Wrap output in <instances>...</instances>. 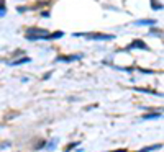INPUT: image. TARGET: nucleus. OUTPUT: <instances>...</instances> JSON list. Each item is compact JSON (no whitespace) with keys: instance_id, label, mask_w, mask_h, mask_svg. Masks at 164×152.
<instances>
[{"instance_id":"dca6fc26","label":"nucleus","mask_w":164,"mask_h":152,"mask_svg":"<svg viewBox=\"0 0 164 152\" xmlns=\"http://www.w3.org/2000/svg\"><path fill=\"white\" fill-rule=\"evenodd\" d=\"M51 74H53V72H48V74H46V75H44V77H43V79H44V80H48V79H49V77H51Z\"/></svg>"},{"instance_id":"a211bd4d","label":"nucleus","mask_w":164,"mask_h":152,"mask_svg":"<svg viewBox=\"0 0 164 152\" xmlns=\"http://www.w3.org/2000/svg\"><path fill=\"white\" fill-rule=\"evenodd\" d=\"M139 152H143V151H139Z\"/></svg>"},{"instance_id":"6e6552de","label":"nucleus","mask_w":164,"mask_h":152,"mask_svg":"<svg viewBox=\"0 0 164 152\" xmlns=\"http://www.w3.org/2000/svg\"><path fill=\"white\" fill-rule=\"evenodd\" d=\"M158 118H163V111L161 113H151V115H144L143 119H158Z\"/></svg>"},{"instance_id":"7ed1b4c3","label":"nucleus","mask_w":164,"mask_h":152,"mask_svg":"<svg viewBox=\"0 0 164 152\" xmlns=\"http://www.w3.org/2000/svg\"><path fill=\"white\" fill-rule=\"evenodd\" d=\"M126 49H143V51H148L149 48H148V44H146L143 39H135V41H131V44H130Z\"/></svg>"},{"instance_id":"f8f14e48","label":"nucleus","mask_w":164,"mask_h":152,"mask_svg":"<svg viewBox=\"0 0 164 152\" xmlns=\"http://www.w3.org/2000/svg\"><path fill=\"white\" fill-rule=\"evenodd\" d=\"M77 146H79V142H74V144H71V146H67V147H66V152L72 151V149H76Z\"/></svg>"},{"instance_id":"9b49d317","label":"nucleus","mask_w":164,"mask_h":152,"mask_svg":"<svg viewBox=\"0 0 164 152\" xmlns=\"http://www.w3.org/2000/svg\"><path fill=\"white\" fill-rule=\"evenodd\" d=\"M56 139H54V141H51V142H49V146H44V147H46V149H48V151H51V149H54V146H56Z\"/></svg>"},{"instance_id":"39448f33","label":"nucleus","mask_w":164,"mask_h":152,"mask_svg":"<svg viewBox=\"0 0 164 152\" xmlns=\"http://www.w3.org/2000/svg\"><path fill=\"white\" fill-rule=\"evenodd\" d=\"M28 62H31V59H30V57H21V59H16V61L8 62V66L15 67V66H20V64H28Z\"/></svg>"},{"instance_id":"9d476101","label":"nucleus","mask_w":164,"mask_h":152,"mask_svg":"<svg viewBox=\"0 0 164 152\" xmlns=\"http://www.w3.org/2000/svg\"><path fill=\"white\" fill-rule=\"evenodd\" d=\"M151 7L153 10H163V3H158L156 0H151Z\"/></svg>"},{"instance_id":"0eeeda50","label":"nucleus","mask_w":164,"mask_h":152,"mask_svg":"<svg viewBox=\"0 0 164 152\" xmlns=\"http://www.w3.org/2000/svg\"><path fill=\"white\" fill-rule=\"evenodd\" d=\"M141 25L154 26L156 25V20H138V21H135V26H141Z\"/></svg>"},{"instance_id":"f3484780","label":"nucleus","mask_w":164,"mask_h":152,"mask_svg":"<svg viewBox=\"0 0 164 152\" xmlns=\"http://www.w3.org/2000/svg\"><path fill=\"white\" fill-rule=\"evenodd\" d=\"M113 152H126L125 149H117V151H113Z\"/></svg>"},{"instance_id":"1a4fd4ad","label":"nucleus","mask_w":164,"mask_h":152,"mask_svg":"<svg viewBox=\"0 0 164 152\" xmlns=\"http://www.w3.org/2000/svg\"><path fill=\"white\" fill-rule=\"evenodd\" d=\"M7 15V7H5V2L3 0H0V18L2 16H5Z\"/></svg>"},{"instance_id":"2eb2a0df","label":"nucleus","mask_w":164,"mask_h":152,"mask_svg":"<svg viewBox=\"0 0 164 152\" xmlns=\"http://www.w3.org/2000/svg\"><path fill=\"white\" fill-rule=\"evenodd\" d=\"M41 16H44V18H48V16H49V12H41Z\"/></svg>"},{"instance_id":"ddd939ff","label":"nucleus","mask_w":164,"mask_h":152,"mask_svg":"<svg viewBox=\"0 0 164 152\" xmlns=\"http://www.w3.org/2000/svg\"><path fill=\"white\" fill-rule=\"evenodd\" d=\"M26 10H28L26 7H18V8H16V12H20V13H23V12H26Z\"/></svg>"},{"instance_id":"423d86ee","label":"nucleus","mask_w":164,"mask_h":152,"mask_svg":"<svg viewBox=\"0 0 164 152\" xmlns=\"http://www.w3.org/2000/svg\"><path fill=\"white\" fill-rule=\"evenodd\" d=\"M62 36H64V33H62V31H56V33H49V35L46 36V41L59 39V38H62Z\"/></svg>"},{"instance_id":"f03ea898","label":"nucleus","mask_w":164,"mask_h":152,"mask_svg":"<svg viewBox=\"0 0 164 152\" xmlns=\"http://www.w3.org/2000/svg\"><path fill=\"white\" fill-rule=\"evenodd\" d=\"M74 36H84L90 41H112L115 39L113 35H105V33H74Z\"/></svg>"},{"instance_id":"f257e3e1","label":"nucleus","mask_w":164,"mask_h":152,"mask_svg":"<svg viewBox=\"0 0 164 152\" xmlns=\"http://www.w3.org/2000/svg\"><path fill=\"white\" fill-rule=\"evenodd\" d=\"M49 35L46 28H28L26 30V39L28 41H46V36Z\"/></svg>"},{"instance_id":"20e7f679","label":"nucleus","mask_w":164,"mask_h":152,"mask_svg":"<svg viewBox=\"0 0 164 152\" xmlns=\"http://www.w3.org/2000/svg\"><path fill=\"white\" fill-rule=\"evenodd\" d=\"M81 54H72V56H57L56 62H72V61H79L81 59Z\"/></svg>"},{"instance_id":"4468645a","label":"nucleus","mask_w":164,"mask_h":152,"mask_svg":"<svg viewBox=\"0 0 164 152\" xmlns=\"http://www.w3.org/2000/svg\"><path fill=\"white\" fill-rule=\"evenodd\" d=\"M139 72H143V74H153V71H149V69H139Z\"/></svg>"}]
</instances>
